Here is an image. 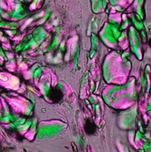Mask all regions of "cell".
<instances>
[{"instance_id":"1","label":"cell","mask_w":151,"mask_h":152,"mask_svg":"<svg viewBox=\"0 0 151 152\" xmlns=\"http://www.w3.org/2000/svg\"><path fill=\"white\" fill-rule=\"evenodd\" d=\"M85 130L88 134H94L97 132V126L91 121L88 120L85 125Z\"/></svg>"},{"instance_id":"2","label":"cell","mask_w":151,"mask_h":152,"mask_svg":"<svg viewBox=\"0 0 151 152\" xmlns=\"http://www.w3.org/2000/svg\"><path fill=\"white\" fill-rule=\"evenodd\" d=\"M149 46L151 47V39L149 40Z\"/></svg>"}]
</instances>
